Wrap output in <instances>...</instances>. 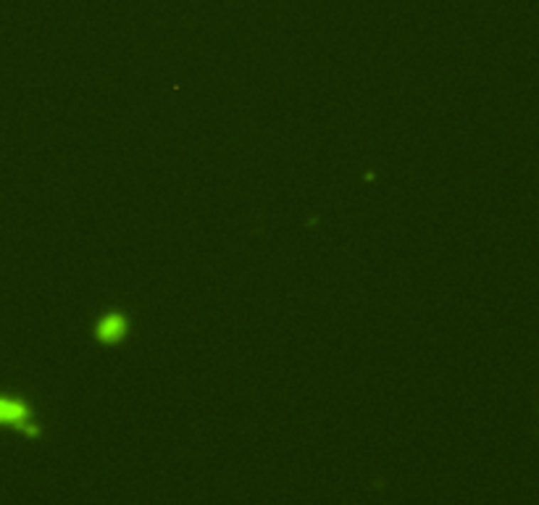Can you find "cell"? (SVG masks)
<instances>
[{"label": "cell", "mask_w": 539, "mask_h": 505, "mask_svg": "<svg viewBox=\"0 0 539 505\" xmlns=\"http://www.w3.org/2000/svg\"><path fill=\"white\" fill-rule=\"evenodd\" d=\"M0 429H14L26 440L43 437V424L37 421V410L32 408L29 398L18 392L0 390Z\"/></svg>", "instance_id": "1"}, {"label": "cell", "mask_w": 539, "mask_h": 505, "mask_svg": "<svg viewBox=\"0 0 539 505\" xmlns=\"http://www.w3.org/2000/svg\"><path fill=\"white\" fill-rule=\"evenodd\" d=\"M132 334V319L124 308H105L92 324V337L103 348L124 345Z\"/></svg>", "instance_id": "2"}]
</instances>
